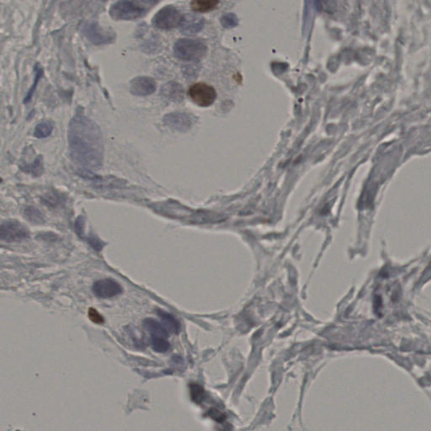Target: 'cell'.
Segmentation results:
<instances>
[{
	"label": "cell",
	"mask_w": 431,
	"mask_h": 431,
	"mask_svg": "<svg viewBox=\"0 0 431 431\" xmlns=\"http://www.w3.org/2000/svg\"><path fill=\"white\" fill-rule=\"evenodd\" d=\"M86 35L89 40L96 45L107 44L115 39L114 34L110 31L106 32L96 24H92L86 27Z\"/></svg>",
	"instance_id": "cell-11"
},
{
	"label": "cell",
	"mask_w": 431,
	"mask_h": 431,
	"mask_svg": "<svg viewBox=\"0 0 431 431\" xmlns=\"http://www.w3.org/2000/svg\"><path fill=\"white\" fill-rule=\"evenodd\" d=\"M61 201L62 200H61L60 196L58 194L54 193V192L51 194H47V196H45L42 198V201L45 204H47V205L51 207V208H56V207H58V205L61 204Z\"/></svg>",
	"instance_id": "cell-22"
},
{
	"label": "cell",
	"mask_w": 431,
	"mask_h": 431,
	"mask_svg": "<svg viewBox=\"0 0 431 431\" xmlns=\"http://www.w3.org/2000/svg\"><path fill=\"white\" fill-rule=\"evenodd\" d=\"M163 93L171 101H180L183 99V89L177 84H170L164 86Z\"/></svg>",
	"instance_id": "cell-16"
},
{
	"label": "cell",
	"mask_w": 431,
	"mask_h": 431,
	"mask_svg": "<svg viewBox=\"0 0 431 431\" xmlns=\"http://www.w3.org/2000/svg\"><path fill=\"white\" fill-rule=\"evenodd\" d=\"M89 320L93 322L95 324H101L105 321L102 316L95 308H89Z\"/></svg>",
	"instance_id": "cell-24"
},
{
	"label": "cell",
	"mask_w": 431,
	"mask_h": 431,
	"mask_svg": "<svg viewBox=\"0 0 431 431\" xmlns=\"http://www.w3.org/2000/svg\"><path fill=\"white\" fill-rule=\"evenodd\" d=\"M156 88V82L150 77H137L130 83V93L137 96H150Z\"/></svg>",
	"instance_id": "cell-10"
},
{
	"label": "cell",
	"mask_w": 431,
	"mask_h": 431,
	"mask_svg": "<svg viewBox=\"0 0 431 431\" xmlns=\"http://www.w3.org/2000/svg\"><path fill=\"white\" fill-rule=\"evenodd\" d=\"M188 93L191 101L201 107L211 106L217 98V92L214 88L205 83L192 84Z\"/></svg>",
	"instance_id": "cell-4"
},
{
	"label": "cell",
	"mask_w": 431,
	"mask_h": 431,
	"mask_svg": "<svg viewBox=\"0 0 431 431\" xmlns=\"http://www.w3.org/2000/svg\"><path fill=\"white\" fill-rule=\"evenodd\" d=\"M163 123L172 130L180 133H185L193 126L196 121V117L192 115L182 112H174L166 115L163 117Z\"/></svg>",
	"instance_id": "cell-7"
},
{
	"label": "cell",
	"mask_w": 431,
	"mask_h": 431,
	"mask_svg": "<svg viewBox=\"0 0 431 431\" xmlns=\"http://www.w3.org/2000/svg\"><path fill=\"white\" fill-rule=\"evenodd\" d=\"M205 26V19L196 14H186L182 15L180 20V32L184 35H194L200 32Z\"/></svg>",
	"instance_id": "cell-9"
},
{
	"label": "cell",
	"mask_w": 431,
	"mask_h": 431,
	"mask_svg": "<svg viewBox=\"0 0 431 431\" xmlns=\"http://www.w3.org/2000/svg\"><path fill=\"white\" fill-rule=\"evenodd\" d=\"M41 76H42V72H41V70L38 71V73H36V76H35V83L33 84L32 87L30 88L28 93L26 95V98L24 100V103H25V104L29 103L30 101H31L33 95H34V92H35V88H36V85H38V80H40Z\"/></svg>",
	"instance_id": "cell-23"
},
{
	"label": "cell",
	"mask_w": 431,
	"mask_h": 431,
	"mask_svg": "<svg viewBox=\"0 0 431 431\" xmlns=\"http://www.w3.org/2000/svg\"><path fill=\"white\" fill-rule=\"evenodd\" d=\"M93 291L96 296L100 298H111L122 292V287L116 280L105 279L96 282L93 284Z\"/></svg>",
	"instance_id": "cell-8"
},
{
	"label": "cell",
	"mask_w": 431,
	"mask_h": 431,
	"mask_svg": "<svg viewBox=\"0 0 431 431\" xmlns=\"http://www.w3.org/2000/svg\"><path fill=\"white\" fill-rule=\"evenodd\" d=\"M151 346L154 351L159 352V353L168 351L171 348V345L168 341H166V339L161 338V337H152Z\"/></svg>",
	"instance_id": "cell-19"
},
{
	"label": "cell",
	"mask_w": 431,
	"mask_h": 431,
	"mask_svg": "<svg viewBox=\"0 0 431 431\" xmlns=\"http://www.w3.org/2000/svg\"><path fill=\"white\" fill-rule=\"evenodd\" d=\"M158 315L160 317L162 322L163 323V326L165 327L166 329H170L171 332L175 333H178L180 332V323L175 318L174 316L170 314L168 312H163V311H158Z\"/></svg>",
	"instance_id": "cell-15"
},
{
	"label": "cell",
	"mask_w": 431,
	"mask_h": 431,
	"mask_svg": "<svg viewBox=\"0 0 431 431\" xmlns=\"http://www.w3.org/2000/svg\"><path fill=\"white\" fill-rule=\"evenodd\" d=\"M182 15L180 11L172 5L161 9L154 17L153 25L161 30H171L180 25Z\"/></svg>",
	"instance_id": "cell-6"
},
{
	"label": "cell",
	"mask_w": 431,
	"mask_h": 431,
	"mask_svg": "<svg viewBox=\"0 0 431 431\" xmlns=\"http://www.w3.org/2000/svg\"><path fill=\"white\" fill-rule=\"evenodd\" d=\"M25 217L29 221L34 224H42L45 222V217L43 213L38 208L34 207H27L24 210Z\"/></svg>",
	"instance_id": "cell-17"
},
{
	"label": "cell",
	"mask_w": 431,
	"mask_h": 431,
	"mask_svg": "<svg viewBox=\"0 0 431 431\" xmlns=\"http://www.w3.org/2000/svg\"><path fill=\"white\" fill-rule=\"evenodd\" d=\"M191 399L196 403H200L204 399V389L199 385H191Z\"/></svg>",
	"instance_id": "cell-21"
},
{
	"label": "cell",
	"mask_w": 431,
	"mask_h": 431,
	"mask_svg": "<svg viewBox=\"0 0 431 431\" xmlns=\"http://www.w3.org/2000/svg\"><path fill=\"white\" fill-rule=\"evenodd\" d=\"M221 24L225 28H233L238 26V20L233 13H227L221 16Z\"/></svg>",
	"instance_id": "cell-20"
},
{
	"label": "cell",
	"mask_w": 431,
	"mask_h": 431,
	"mask_svg": "<svg viewBox=\"0 0 431 431\" xmlns=\"http://www.w3.org/2000/svg\"><path fill=\"white\" fill-rule=\"evenodd\" d=\"M30 238V231L17 221H8L0 225V240L20 242Z\"/></svg>",
	"instance_id": "cell-5"
},
{
	"label": "cell",
	"mask_w": 431,
	"mask_h": 431,
	"mask_svg": "<svg viewBox=\"0 0 431 431\" xmlns=\"http://www.w3.org/2000/svg\"><path fill=\"white\" fill-rule=\"evenodd\" d=\"M144 14V9L130 0H120L110 9V16L116 21H133L139 19Z\"/></svg>",
	"instance_id": "cell-3"
},
{
	"label": "cell",
	"mask_w": 431,
	"mask_h": 431,
	"mask_svg": "<svg viewBox=\"0 0 431 431\" xmlns=\"http://www.w3.org/2000/svg\"><path fill=\"white\" fill-rule=\"evenodd\" d=\"M219 4V0H191V7L195 12L205 13L214 10Z\"/></svg>",
	"instance_id": "cell-14"
},
{
	"label": "cell",
	"mask_w": 431,
	"mask_h": 431,
	"mask_svg": "<svg viewBox=\"0 0 431 431\" xmlns=\"http://www.w3.org/2000/svg\"><path fill=\"white\" fill-rule=\"evenodd\" d=\"M52 130H53V124L51 123V121H42L35 126L34 136L39 139L48 138L52 133Z\"/></svg>",
	"instance_id": "cell-18"
},
{
	"label": "cell",
	"mask_w": 431,
	"mask_h": 431,
	"mask_svg": "<svg viewBox=\"0 0 431 431\" xmlns=\"http://www.w3.org/2000/svg\"><path fill=\"white\" fill-rule=\"evenodd\" d=\"M142 2L146 3V4H148V5H154V4H156L159 0H142Z\"/></svg>",
	"instance_id": "cell-26"
},
{
	"label": "cell",
	"mask_w": 431,
	"mask_h": 431,
	"mask_svg": "<svg viewBox=\"0 0 431 431\" xmlns=\"http://www.w3.org/2000/svg\"><path fill=\"white\" fill-rule=\"evenodd\" d=\"M143 327L148 333H151L152 337L168 338V332L167 329L155 320L146 318L143 321Z\"/></svg>",
	"instance_id": "cell-12"
},
{
	"label": "cell",
	"mask_w": 431,
	"mask_h": 431,
	"mask_svg": "<svg viewBox=\"0 0 431 431\" xmlns=\"http://www.w3.org/2000/svg\"><path fill=\"white\" fill-rule=\"evenodd\" d=\"M211 414H212L211 416H212L214 420H217V421L221 422L224 420V419H225L224 415H222L221 413H220L219 411L212 410L211 411Z\"/></svg>",
	"instance_id": "cell-25"
},
{
	"label": "cell",
	"mask_w": 431,
	"mask_h": 431,
	"mask_svg": "<svg viewBox=\"0 0 431 431\" xmlns=\"http://www.w3.org/2000/svg\"><path fill=\"white\" fill-rule=\"evenodd\" d=\"M20 168H21V171L26 173V174H30L34 177H39L43 174V171H44L42 156L39 155L35 158V160H33L30 163L24 162L20 165Z\"/></svg>",
	"instance_id": "cell-13"
},
{
	"label": "cell",
	"mask_w": 431,
	"mask_h": 431,
	"mask_svg": "<svg viewBox=\"0 0 431 431\" xmlns=\"http://www.w3.org/2000/svg\"><path fill=\"white\" fill-rule=\"evenodd\" d=\"M71 155L84 168L97 170L102 165L104 143L99 126L81 115L72 118L68 126Z\"/></svg>",
	"instance_id": "cell-1"
},
{
	"label": "cell",
	"mask_w": 431,
	"mask_h": 431,
	"mask_svg": "<svg viewBox=\"0 0 431 431\" xmlns=\"http://www.w3.org/2000/svg\"><path fill=\"white\" fill-rule=\"evenodd\" d=\"M174 52L180 60L196 62L201 60L205 56L208 47L202 41L180 39L175 44Z\"/></svg>",
	"instance_id": "cell-2"
}]
</instances>
